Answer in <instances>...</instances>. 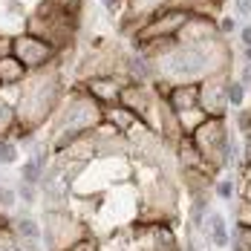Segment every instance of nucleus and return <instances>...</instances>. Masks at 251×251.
Listing matches in <instances>:
<instances>
[{
  "label": "nucleus",
  "mask_w": 251,
  "mask_h": 251,
  "mask_svg": "<svg viewBox=\"0 0 251 251\" xmlns=\"http://www.w3.org/2000/svg\"><path fill=\"white\" fill-rule=\"evenodd\" d=\"M58 64L38 70V73H29L26 81L21 84V96L15 101V130L21 136L35 133L47 119L55 116L58 104L64 99V81H61Z\"/></svg>",
  "instance_id": "f257e3e1"
},
{
  "label": "nucleus",
  "mask_w": 251,
  "mask_h": 251,
  "mask_svg": "<svg viewBox=\"0 0 251 251\" xmlns=\"http://www.w3.org/2000/svg\"><path fill=\"white\" fill-rule=\"evenodd\" d=\"M240 44H243V47H251V24H246L240 29Z\"/></svg>",
  "instance_id": "a878e982"
},
{
  "label": "nucleus",
  "mask_w": 251,
  "mask_h": 251,
  "mask_svg": "<svg viewBox=\"0 0 251 251\" xmlns=\"http://www.w3.org/2000/svg\"><path fill=\"white\" fill-rule=\"evenodd\" d=\"M12 55V35H0V58Z\"/></svg>",
  "instance_id": "4be33fe9"
},
{
  "label": "nucleus",
  "mask_w": 251,
  "mask_h": 251,
  "mask_svg": "<svg viewBox=\"0 0 251 251\" xmlns=\"http://www.w3.org/2000/svg\"><path fill=\"white\" fill-rule=\"evenodd\" d=\"M12 55L24 64L29 73L47 70V67H52V64L61 61V58H58L61 52L55 50V47H50L47 41H41L38 35H29V32L12 35Z\"/></svg>",
  "instance_id": "20e7f679"
},
{
  "label": "nucleus",
  "mask_w": 251,
  "mask_h": 251,
  "mask_svg": "<svg viewBox=\"0 0 251 251\" xmlns=\"http://www.w3.org/2000/svg\"><path fill=\"white\" fill-rule=\"evenodd\" d=\"M26 75H29V70H26L15 55L0 58V90L3 87H21L26 81Z\"/></svg>",
  "instance_id": "9b49d317"
},
{
  "label": "nucleus",
  "mask_w": 251,
  "mask_h": 251,
  "mask_svg": "<svg viewBox=\"0 0 251 251\" xmlns=\"http://www.w3.org/2000/svg\"><path fill=\"white\" fill-rule=\"evenodd\" d=\"M125 84L127 81L122 75H96V78H84V81H81L84 93H87L93 101H99L101 107L119 104V99H122V87H125Z\"/></svg>",
  "instance_id": "6e6552de"
},
{
  "label": "nucleus",
  "mask_w": 251,
  "mask_h": 251,
  "mask_svg": "<svg viewBox=\"0 0 251 251\" xmlns=\"http://www.w3.org/2000/svg\"><path fill=\"white\" fill-rule=\"evenodd\" d=\"M12 133H15V104H9L0 96V142L9 139Z\"/></svg>",
  "instance_id": "4468645a"
},
{
  "label": "nucleus",
  "mask_w": 251,
  "mask_h": 251,
  "mask_svg": "<svg viewBox=\"0 0 251 251\" xmlns=\"http://www.w3.org/2000/svg\"><path fill=\"white\" fill-rule=\"evenodd\" d=\"M234 6H237V15L240 18H249L251 15V0H234Z\"/></svg>",
  "instance_id": "b1692460"
},
{
  "label": "nucleus",
  "mask_w": 251,
  "mask_h": 251,
  "mask_svg": "<svg viewBox=\"0 0 251 251\" xmlns=\"http://www.w3.org/2000/svg\"><path fill=\"white\" fill-rule=\"evenodd\" d=\"M237 240L243 243L237 251H251V228H240V234H237Z\"/></svg>",
  "instance_id": "412c9836"
},
{
  "label": "nucleus",
  "mask_w": 251,
  "mask_h": 251,
  "mask_svg": "<svg viewBox=\"0 0 251 251\" xmlns=\"http://www.w3.org/2000/svg\"><path fill=\"white\" fill-rule=\"evenodd\" d=\"M44 237L55 251H70L78 240L84 237V226L75 223L70 214L64 211H50L47 214V228H44Z\"/></svg>",
  "instance_id": "39448f33"
},
{
  "label": "nucleus",
  "mask_w": 251,
  "mask_h": 251,
  "mask_svg": "<svg viewBox=\"0 0 251 251\" xmlns=\"http://www.w3.org/2000/svg\"><path fill=\"white\" fill-rule=\"evenodd\" d=\"M240 84L246 87V93L251 90V64H243V75H240Z\"/></svg>",
  "instance_id": "393cba45"
},
{
  "label": "nucleus",
  "mask_w": 251,
  "mask_h": 251,
  "mask_svg": "<svg viewBox=\"0 0 251 251\" xmlns=\"http://www.w3.org/2000/svg\"><path fill=\"white\" fill-rule=\"evenodd\" d=\"M101 122H107L110 127H116L119 133H133L136 127L142 125L139 119H136V113H130L125 104H107V107H101Z\"/></svg>",
  "instance_id": "9d476101"
},
{
  "label": "nucleus",
  "mask_w": 251,
  "mask_h": 251,
  "mask_svg": "<svg viewBox=\"0 0 251 251\" xmlns=\"http://www.w3.org/2000/svg\"><path fill=\"white\" fill-rule=\"evenodd\" d=\"M125 0H101V6L107 9V12H119V6H122Z\"/></svg>",
  "instance_id": "bb28decb"
},
{
  "label": "nucleus",
  "mask_w": 251,
  "mask_h": 251,
  "mask_svg": "<svg viewBox=\"0 0 251 251\" xmlns=\"http://www.w3.org/2000/svg\"><path fill=\"white\" fill-rule=\"evenodd\" d=\"M237 217H240V228H251V200H246L240 205Z\"/></svg>",
  "instance_id": "6ab92c4d"
},
{
  "label": "nucleus",
  "mask_w": 251,
  "mask_h": 251,
  "mask_svg": "<svg viewBox=\"0 0 251 251\" xmlns=\"http://www.w3.org/2000/svg\"><path fill=\"white\" fill-rule=\"evenodd\" d=\"M246 165H251V133H246Z\"/></svg>",
  "instance_id": "cd10ccee"
},
{
  "label": "nucleus",
  "mask_w": 251,
  "mask_h": 251,
  "mask_svg": "<svg viewBox=\"0 0 251 251\" xmlns=\"http://www.w3.org/2000/svg\"><path fill=\"white\" fill-rule=\"evenodd\" d=\"M217 29H220V35H231L234 32V18H220L217 21Z\"/></svg>",
  "instance_id": "5701e85b"
},
{
  "label": "nucleus",
  "mask_w": 251,
  "mask_h": 251,
  "mask_svg": "<svg viewBox=\"0 0 251 251\" xmlns=\"http://www.w3.org/2000/svg\"><path fill=\"white\" fill-rule=\"evenodd\" d=\"M217 38H223L220 35V29H217V18L214 15H191L185 26L179 29V35H176V44H211V41H217Z\"/></svg>",
  "instance_id": "0eeeda50"
},
{
  "label": "nucleus",
  "mask_w": 251,
  "mask_h": 251,
  "mask_svg": "<svg viewBox=\"0 0 251 251\" xmlns=\"http://www.w3.org/2000/svg\"><path fill=\"white\" fill-rule=\"evenodd\" d=\"M35 194H38V185H29V182L21 185V200H24L26 205H32V202H35Z\"/></svg>",
  "instance_id": "aec40b11"
},
{
  "label": "nucleus",
  "mask_w": 251,
  "mask_h": 251,
  "mask_svg": "<svg viewBox=\"0 0 251 251\" xmlns=\"http://www.w3.org/2000/svg\"><path fill=\"white\" fill-rule=\"evenodd\" d=\"M226 90H228V73H217L200 81V107L211 119H226Z\"/></svg>",
  "instance_id": "423d86ee"
},
{
  "label": "nucleus",
  "mask_w": 251,
  "mask_h": 251,
  "mask_svg": "<svg viewBox=\"0 0 251 251\" xmlns=\"http://www.w3.org/2000/svg\"><path fill=\"white\" fill-rule=\"evenodd\" d=\"M99 125H101V104L90 99L84 93V87L78 84L75 90H70L67 99H61L58 110H55V133H52L50 151L52 153L67 151L73 142L90 136Z\"/></svg>",
  "instance_id": "f03ea898"
},
{
  "label": "nucleus",
  "mask_w": 251,
  "mask_h": 251,
  "mask_svg": "<svg viewBox=\"0 0 251 251\" xmlns=\"http://www.w3.org/2000/svg\"><path fill=\"white\" fill-rule=\"evenodd\" d=\"M0 251H26L24 243L18 240V234H15L9 226L0 228Z\"/></svg>",
  "instance_id": "2eb2a0df"
},
{
  "label": "nucleus",
  "mask_w": 251,
  "mask_h": 251,
  "mask_svg": "<svg viewBox=\"0 0 251 251\" xmlns=\"http://www.w3.org/2000/svg\"><path fill=\"white\" fill-rule=\"evenodd\" d=\"M226 99H228V104L231 107H237V110H243L246 104V87L240 84V81H228V90H226Z\"/></svg>",
  "instance_id": "dca6fc26"
},
{
  "label": "nucleus",
  "mask_w": 251,
  "mask_h": 251,
  "mask_svg": "<svg viewBox=\"0 0 251 251\" xmlns=\"http://www.w3.org/2000/svg\"><path fill=\"white\" fill-rule=\"evenodd\" d=\"M246 133H251V127H249V130H246Z\"/></svg>",
  "instance_id": "c756f323"
},
{
  "label": "nucleus",
  "mask_w": 251,
  "mask_h": 251,
  "mask_svg": "<svg viewBox=\"0 0 251 251\" xmlns=\"http://www.w3.org/2000/svg\"><path fill=\"white\" fill-rule=\"evenodd\" d=\"M214 194H217L220 200H231V197H234V182H231V179H220V182H214Z\"/></svg>",
  "instance_id": "a211bd4d"
},
{
  "label": "nucleus",
  "mask_w": 251,
  "mask_h": 251,
  "mask_svg": "<svg viewBox=\"0 0 251 251\" xmlns=\"http://www.w3.org/2000/svg\"><path fill=\"white\" fill-rule=\"evenodd\" d=\"M139 246L142 251H176V240L165 223H145L139 228Z\"/></svg>",
  "instance_id": "1a4fd4ad"
},
{
  "label": "nucleus",
  "mask_w": 251,
  "mask_h": 251,
  "mask_svg": "<svg viewBox=\"0 0 251 251\" xmlns=\"http://www.w3.org/2000/svg\"><path fill=\"white\" fill-rule=\"evenodd\" d=\"M243 61H246V64H251V47H243Z\"/></svg>",
  "instance_id": "c85d7f7f"
},
{
  "label": "nucleus",
  "mask_w": 251,
  "mask_h": 251,
  "mask_svg": "<svg viewBox=\"0 0 251 251\" xmlns=\"http://www.w3.org/2000/svg\"><path fill=\"white\" fill-rule=\"evenodd\" d=\"M205 231H208V237H211V243L214 246H220V249H226L228 246V228H226V220H223V214H208V220H205Z\"/></svg>",
  "instance_id": "f8f14e48"
},
{
  "label": "nucleus",
  "mask_w": 251,
  "mask_h": 251,
  "mask_svg": "<svg viewBox=\"0 0 251 251\" xmlns=\"http://www.w3.org/2000/svg\"><path fill=\"white\" fill-rule=\"evenodd\" d=\"M15 156H18V145H12L9 139H3L0 142V165H12Z\"/></svg>",
  "instance_id": "f3484780"
},
{
  "label": "nucleus",
  "mask_w": 251,
  "mask_h": 251,
  "mask_svg": "<svg viewBox=\"0 0 251 251\" xmlns=\"http://www.w3.org/2000/svg\"><path fill=\"white\" fill-rule=\"evenodd\" d=\"M191 145L197 148V153L202 156V162L211 168V171H223L231 156H234V145L228 139V130H226V119H205L191 136Z\"/></svg>",
  "instance_id": "7ed1b4c3"
},
{
  "label": "nucleus",
  "mask_w": 251,
  "mask_h": 251,
  "mask_svg": "<svg viewBox=\"0 0 251 251\" xmlns=\"http://www.w3.org/2000/svg\"><path fill=\"white\" fill-rule=\"evenodd\" d=\"M81 6H84V0H41L38 9H44V12H58V15H67V18H78Z\"/></svg>",
  "instance_id": "ddd939ff"
}]
</instances>
